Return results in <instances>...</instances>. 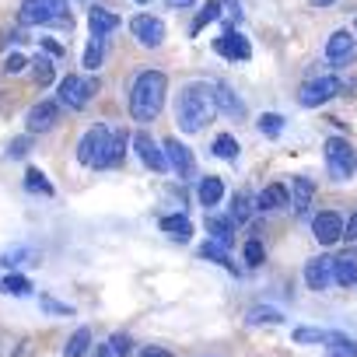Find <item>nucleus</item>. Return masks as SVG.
Here are the masks:
<instances>
[{
  "mask_svg": "<svg viewBox=\"0 0 357 357\" xmlns=\"http://www.w3.org/2000/svg\"><path fill=\"white\" fill-rule=\"evenodd\" d=\"M133 147H137L140 161H144L151 172H168V158H165V151H158V144H154L147 133H137V137H133Z\"/></svg>",
  "mask_w": 357,
  "mask_h": 357,
  "instance_id": "nucleus-16",
  "label": "nucleus"
},
{
  "mask_svg": "<svg viewBox=\"0 0 357 357\" xmlns=\"http://www.w3.org/2000/svg\"><path fill=\"white\" fill-rule=\"evenodd\" d=\"M102 53H105V39L91 36V43H88V50H84V67H88V70L102 67Z\"/></svg>",
  "mask_w": 357,
  "mask_h": 357,
  "instance_id": "nucleus-29",
  "label": "nucleus"
},
{
  "mask_svg": "<svg viewBox=\"0 0 357 357\" xmlns=\"http://www.w3.org/2000/svg\"><path fill=\"white\" fill-rule=\"evenodd\" d=\"M95 357H116V354H112L109 343H102V347H95Z\"/></svg>",
  "mask_w": 357,
  "mask_h": 357,
  "instance_id": "nucleus-46",
  "label": "nucleus"
},
{
  "mask_svg": "<svg viewBox=\"0 0 357 357\" xmlns=\"http://www.w3.org/2000/svg\"><path fill=\"white\" fill-rule=\"evenodd\" d=\"M43 308H50V312H60V315H70V312H74L70 305H60V301H53V298H43Z\"/></svg>",
  "mask_w": 357,
  "mask_h": 357,
  "instance_id": "nucleus-43",
  "label": "nucleus"
},
{
  "mask_svg": "<svg viewBox=\"0 0 357 357\" xmlns=\"http://www.w3.org/2000/svg\"><path fill=\"white\" fill-rule=\"evenodd\" d=\"M329 336H333V333H326V329H308V326L294 329V340H298V343H329Z\"/></svg>",
  "mask_w": 357,
  "mask_h": 357,
  "instance_id": "nucleus-32",
  "label": "nucleus"
},
{
  "mask_svg": "<svg viewBox=\"0 0 357 357\" xmlns=\"http://www.w3.org/2000/svg\"><path fill=\"white\" fill-rule=\"evenodd\" d=\"M109 347H112V354H116V357H126V354H130V336L116 333V336L109 340Z\"/></svg>",
  "mask_w": 357,
  "mask_h": 357,
  "instance_id": "nucleus-38",
  "label": "nucleus"
},
{
  "mask_svg": "<svg viewBox=\"0 0 357 357\" xmlns=\"http://www.w3.org/2000/svg\"><path fill=\"white\" fill-rule=\"evenodd\" d=\"M161 231H168L175 242H190L193 225H190V218H183V214H172V218H161Z\"/></svg>",
  "mask_w": 357,
  "mask_h": 357,
  "instance_id": "nucleus-22",
  "label": "nucleus"
},
{
  "mask_svg": "<svg viewBox=\"0 0 357 357\" xmlns=\"http://www.w3.org/2000/svg\"><path fill=\"white\" fill-rule=\"evenodd\" d=\"M29 63H25V56H18V53H11L8 60H4V74H22Z\"/></svg>",
  "mask_w": 357,
  "mask_h": 357,
  "instance_id": "nucleus-39",
  "label": "nucleus"
},
{
  "mask_svg": "<svg viewBox=\"0 0 357 357\" xmlns=\"http://www.w3.org/2000/svg\"><path fill=\"white\" fill-rule=\"evenodd\" d=\"M249 214H252V207H249V197H245V193H235V204H231V218H235V225L249 221Z\"/></svg>",
  "mask_w": 357,
  "mask_h": 357,
  "instance_id": "nucleus-36",
  "label": "nucleus"
},
{
  "mask_svg": "<svg viewBox=\"0 0 357 357\" xmlns=\"http://www.w3.org/2000/svg\"><path fill=\"white\" fill-rule=\"evenodd\" d=\"M329 347H333V357H357V340H347L340 333L329 336Z\"/></svg>",
  "mask_w": 357,
  "mask_h": 357,
  "instance_id": "nucleus-31",
  "label": "nucleus"
},
{
  "mask_svg": "<svg viewBox=\"0 0 357 357\" xmlns=\"http://www.w3.org/2000/svg\"><path fill=\"white\" fill-rule=\"evenodd\" d=\"M0 291L22 298V294H32V280H29V277H22V273H8L4 280H0Z\"/></svg>",
  "mask_w": 357,
  "mask_h": 357,
  "instance_id": "nucleus-26",
  "label": "nucleus"
},
{
  "mask_svg": "<svg viewBox=\"0 0 357 357\" xmlns=\"http://www.w3.org/2000/svg\"><path fill=\"white\" fill-rule=\"evenodd\" d=\"M29 147H32V140H29V137H18V140H11L8 154H11V158H25V154H29Z\"/></svg>",
  "mask_w": 357,
  "mask_h": 357,
  "instance_id": "nucleus-40",
  "label": "nucleus"
},
{
  "mask_svg": "<svg viewBox=\"0 0 357 357\" xmlns=\"http://www.w3.org/2000/svg\"><path fill=\"white\" fill-rule=\"evenodd\" d=\"M259 133H263V137H280V133H284V116L263 112V116H259Z\"/></svg>",
  "mask_w": 357,
  "mask_h": 357,
  "instance_id": "nucleus-30",
  "label": "nucleus"
},
{
  "mask_svg": "<svg viewBox=\"0 0 357 357\" xmlns=\"http://www.w3.org/2000/svg\"><path fill=\"white\" fill-rule=\"evenodd\" d=\"M25 186L32 190V193H43V197H53V186H50V178L39 172V168H29L25 172Z\"/></svg>",
  "mask_w": 357,
  "mask_h": 357,
  "instance_id": "nucleus-27",
  "label": "nucleus"
},
{
  "mask_svg": "<svg viewBox=\"0 0 357 357\" xmlns=\"http://www.w3.org/2000/svg\"><path fill=\"white\" fill-rule=\"evenodd\" d=\"M25 123H29V133H50L60 123V105L56 102H39V105L29 109Z\"/></svg>",
  "mask_w": 357,
  "mask_h": 357,
  "instance_id": "nucleus-12",
  "label": "nucleus"
},
{
  "mask_svg": "<svg viewBox=\"0 0 357 357\" xmlns=\"http://www.w3.org/2000/svg\"><path fill=\"white\" fill-rule=\"evenodd\" d=\"M130 32L137 36L140 46H151V50L165 43V22L154 18V15H137V18L130 22Z\"/></svg>",
  "mask_w": 357,
  "mask_h": 357,
  "instance_id": "nucleus-9",
  "label": "nucleus"
},
{
  "mask_svg": "<svg viewBox=\"0 0 357 357\" xmlns=\"http://www.w3.org/2000/svg\"><path fill=\"white\" fill-rule=\"evenodd\" d=\"M312 4H319V8H329V4H336V0H312Z\"/></svg>",
  "mask_w": 357,
  "mask_h": 357,
  "instance_id": "nucleus-47",
  "label": "nucleus"
},
{
  "mask_svg": "<svg viewBox=\"0 0 357 357\" xmlns=\"http://www.w3.org/2000/svg\"><path fill=\"white\" fill-rule=\"evenodd\" d=\"M32 67H36V70H32V77H36V84H39V88H46V84L53 81V63H50L46 56H39V60H36Z\"/></svg>",
  "mask_w": 357,
  "mask_h": 357,
  "instance_id": "nucleus-34",
  "label": "nucleus"
},
{
  "mask_svg": "<svg viewBox=\"0 0 357 357\" xmlns=\"http://www.w3.org/2000/svg\"><path fill=\"white\" fill-rule=\"evenodd\" d=\"M354 36H357V32H354Z\"/></svg>",
  "mask_w": 357,
  "mask_h": 357,
  "instance_id": "nucleus-49",
  "label": "nucleus"
},
{
  "mask_svg": "<svg viewBox=\"0 0 357 357\" xmlns=\"http://www.w3.org/2000/svg\"><path fill=\"white\" fill-rule=\"evenodd\" d=\"M165 158H168V165L175 168L178 178H193V175H197V161H193L190 147H186V144H178L175 137L165 140Z\"/></svg>",
  "mask_w": 357,
  "mask_h": 357,
  "instance_id": "nucleus-10",
  "label": "nucleus"
},
{
  "mask_svg": "<svg viewBox=\"0 0 357 357\" xmlns=\"http://www.w3.org/2000/svg\"><path fill=\"white\" fill-rule=\"evenodd\" d=\"M312 197H315V183H312V178H305V175H294V178H291V207H294L298 218L308 214Z\"/></svg>",
  "mask_w": 357,
  "mask_h": 357,
  "instance_id": "nucleus-17",
  "label": "nucleus"
},
{
  "mask_svg": "<svg viewBox=\"0 0 357 357\" xmlns=\"http://www.w3.org/2000/svg\"><path fill=\"white\" fill-rule=\"evenodd\" d=\"M242 252H245V263H249V266H259V263H263V242H259V238H249Z\"/></svg>",
  "mask_w": 357,
  "mask_h": 357,
  "instance_id": "nucleus-37",
  "label": "nucleus"
},
{
  "mask_svg": "<svg viewBox=\"0 0 357 357\" xmlns=\"http://www.w3.org/2000/svg\"><path fill=\"white\" fill-rule=\"evenodd\" d=\"M140 357H172L168 350H161V347H144L140 350Z\"/></svg>",
  "mask_w": 357,
  "mask_h": 357,
  "instance_id": "nucleus-44",
  "label": "nucleus"
},
{
  "mask_svg": "<svg viewBox=\"0 0 357 357\" xmlns=\"http://www.w3.org/2000/svg\"><path fill=\"white\" fill-rule=\"evenodd\" d=\"M326 168L329 175L336 178V183H347V178L354 175L357 168V151L347 137H329L326 140Z\"/></svg>",
  "mask_w": 357,
  "mask_h": 357,
  "instance_id": "nucleus-5",
  "label": "nucleus"
},
{
  "mask_svg": "<svg viewBox=\"0 0 357 357\" xmlns=\"http://www.w3.org/2000/svg\"><path fill=\"white\" fill-rule=\"evenodd\" d=\"M126 151V133L112 130V126H91L81 144H77V161L88 168H112L123 161Z\"/></svg>",
  "mask_w": 357,
  "mask_h": 357,
  "instance_id": "nucleus-1",
  "label": "nucleus"
},
{
  "mask_svg": "<svg viewBox=\"0 0 357 357\" xmlns=\"http://www.w3.org/2000/svg\"><path fill=\"white\" fill-rule=\"evenodd\" d=\"M207 231L214 235V242L231 245V238H235V218H218V214H211V218H207Z\"/></svg>",
  "mask_w": 357,
  "mask_h": 357,
  "instance_id": "nucleus-21",
  "label": "nucleus"
},
{
  "mask_svg": "<svg viewBox=\"0 0 357 357\" xmlns=\"http://www.w3.org/2000/svg\"><path fill=\"white\" fill-rule=\"evenodd\" d=\"M200 256L211 259V263H218V266H225V270H235V263H231V256H228V245H221V242H214V238L204 242Z\"/></svg>",
  "mask_w": 357,
  "mask_h": 357,
  "instance_id": "nucleus-24",
  "label": "nucleus"
},
{
  "mask_svg": "<svg viewBox=\"0 0 357 357\" xmlns=\"http://www.w3.org/2000/svg\"><path fill=\"white\" fill-rule=\"evenodd\" d=\"M211 95H214L218 112H225L228 119H245V102H242L228 84H211Z\"/></svg>",
  "mask_w": 357,
  "mask_h": 357,
  "instance_id": "nucleus-14",
  "label": "nucleus"
},
{
  "mask_svg": "<svg viewBox=\"0 0 357 357\" xmlns=\"http://www.w3.org/2000/svg\"><path fill=\"white\" fill-rule=\"evenodd\" d=\"M22 25H60V29H70L67 0H22Z\"/></svg>",
  "mask_w": 357,
  "mask_h": 357,
  "instance_id": "nucleus-4",
  "label": "nucleus"
},
{
  "mask_svg": "<svg viewBox=\"0 0 357 357\" xmlns=\"http://www.w3.org/2000/svg\"><path fill=\"white\" fill-rule=\"evenodd\" d=\"M165 4H168V8H193L197 0H165Z\"/></svg>",
  "mask_w": 357,
  "mask_h": 357,
  "instance_id": "nucleus-45",
  "label": "nucleus"
},
{
  "mask_svg": "<svg viewBox=\"0 0 357 357\" xmlns=\"http://www.w3.org/2000/svg\"><path fill=\"white\" fill-rule=\"evenodd\" d=\"M88 347H91V329H77L70 340H67V347H63V357H84L88 354Z\"/></svg>",
  "mask_w": 357,
  "mask_h": 357,
  "instance_id": "nucleus-25",
  "label": "nucleus"
},
{
  "mask_svg": "<svg viewBox=\"0 0 357 357\" xmlns=\"http://www.w3.org/2000/svg\"><path fill=\"white\" fill-rule=\"evenodd\" d=\"M333 280H336L340 287L357 284V252H340V256L333 259Z\"/></svg>",
  "mask_w": 357,
  "mask_h": 357,
  "instance_id": "nucleus-18",
  "label": "nucleus"
},
{
  "mask_svg": "<svg viewBox=\"0 0 357 357\" xmlns=\"http://www.w3.org/2000/svg\"><path fill=\"white\" fill-rule=\"evenodd\" d=\"M221 197H225V183H221V178H214V175H207L204 183H200V204L204 207H218Z\"/></svg>",
  "mask_w": 357,
  "mask_h": 357,
  "instance_id": "nucleus-23",
  "label": "nucleus"
},
{
  "mask_svg": "<svg viewBox=\"0 0 357 357\" xmlns=\"http://www.w3.org/2000/svg\"><path fill=\"white\" fill-rule=\"evenodd\" d=\"M218 15H221V4H218V0H207V4H204V11L197 15V25H193V32H200L204 25L218 22Z\"/></svg>",
  "mask_w": 357,
  "mask_h": 357,
  "instance_id": "nucleus-33",
  "label": "nucleus"
},
{
  "mask_svg": "<svg viewBox=\"0 0 357 357\" xmlns=\"http://www.w3.org/2000/svg\"><path fill=\"white\" fill-rule=\"evenodd\" d=\"M0 259H8L4 266H18V259H32V252L29 249H11V252H4Z\"/></svg>",
  "mask_w": 357,
  "mask_h": 357,
  "instance_id": "nucleus-41",
  "label": "nucleus"
},
{
  "mask_svg": "<svg viewBox=\"0 0 357 357\" xmlns=\"http://www.w3.org/2000/svg\"><path fill=\"white\" fill-rule=\"evenodd\" d=\"M343 238H347V242H357V211L347 218V225H343Z\"/></svg>",
  "mask_w": 357,
  "mask_h": 357,
  "instance_id": "nucleus-42",
  "label": "nucleus"
},
{
  "mask_svg": "<svg viewBox=\"0 0 357 357\" xmlns=\"http://www.w3.org/2000/svg\"><path fill=\"white\" fill-rule=\"evenodd\" d=\"M88 25H91V36L105 39L109 32H116V29H119V15H112V11H105V8H91Z\"/></svg>",
  "mask_w": 357,
  "mask_h": 357,
  "instance_id": "nucleus-19",
  "label": "nucleus"
},
{
  "mask_svg": "<svg viewBox=\"0 0 357 357\" xmlns=\"http://www.w3.org/2000/svg\"><path fill=\"white\" fill-rule=\"evenodd\" d=\"M214 154L225 158V161H235V158H238V140H235L231 133H221V137L214 140Z\"/></svg>",
  "mask_w": 357,
  "mask_h": 357,
  "instance_id": "nucleus-28",
  "label": "nucleus"
},
{
  "mask_svg": "<svg viewBox=\"0 0 357 357\" xmlns=\"http://www.w3.org/2000/svg\"><path fill=\"white\" fill-rule=\"evenodd\" d=\"M214 50H218L225 60H249V56H252V46H249V39H245L238 29H225L221 39H214Z\"/></svg>",
  "mask_w": 357,
  "mask_h": 357,
  "instance_id": "nucleus-11",
  "label": "nucleus"
},
{
  "mask_svg": "<svg viewBox=\"0 0 357 357\" xmlns=\"http://www.w3.org/2000/svg\"><path fill=\"white\" fill-rule=\"evenodd\" d=\"M312 231H315V242L319 245H333V242L343 238V218L333 214V211H322V214H315Z\"/></svg>",
  "mask_w": 357,
  "mask_h": 357,
  "instance_id": "nucleus-13",
  "label": "nucleus"
},
{
  "mask_svg": "<svg viewBox=\"0 0 357 357\" xmlns=\"http://www.w3.org/2000/svg\"><path fill=\"white\" fill-rule=\"evenodd\" d=\"M165 91H168V81L161 70H144L137 74L133 88H130V116L137 123H151L158 119L161 105H165Z\"/></svg>",
  "mask_w": 357,
  "mask_h": 357,
  "instance_id": "nucleus-2",
  "label": "nucleus"
},
{
  "mask_svg": "<svg viewBox=\"0 0 357 357\" xmlns=\"http://www.w3.org/2000/svg\"><path fill=\"white\" fill-rule=\"evenodd\" d=\"M305 284L312 291H326L333 284V259L329 256H315L305 263Z\"/></svg>",
  "mask_w": 357,
  "mask_h": 357,
  "instance_id": "nucleus-15",
  "label": "nucleus"
},
{
  "mask_svg": "<svg viewBox=\"0 0 357 357\" xmlns=\"http://www.w3.org/2000/svg\"><path fill=\"white\" fill-rule=\"evenodd\" d=\"M91 95H95V81H88L81 74H67L60 81V105H67V109H84L91 102Z\"/></svg>",
  "mask_w": 357,
  "mask_h": 357,
  "instance_id": "nucleus-6",
  "label": "nucleus"
},
{
  "mask_svg": "<svg viewBox=\"0 0 357 357\" xmlns=\"http://www.w3.org/2000/svg\"><path fill=\"white\" fill-rule=\"evenodd\" d=\"M133 4H147V0H133Z\"/></svg>",
  "mask_w": 357,
  "mask_h": 357,
  "instance_id": "nucleus-48",
  "label": "nucleus"
},
{
  "mask_svg": "<svg viewBox=\"0 0 357 357\" xmlns=\"http://www.w3.org/2000/svg\"><path fill=\"white\" fill-rule=\"evenodd\" d=\"M287 204H291V193H287V186H280V183L266 186V190L256 197V207H259V211H280V207H287Z\"/></svg>",
  "mask_w": 357,
  "mask_h": 357,
  "instance_id": "nucleus-20",
  "label": "nucleus"
},
{
  "mask_svg": "<svg viewBox=\"0 0 357 357\" xmlns=\"http://www.w3.org/2000/svg\"><path fill=\"white\" fill-rule=\"evenodd\" d=\"M354 56H357V36L347 32V29L333 32L329 43H326V60H329L333 67H347Z\"/></svg>",
  "mask_w": 357,
  "mask_h": 357,
  "instance_id": "nucleus-7",
  "label": "nucleus"
},
{
  "mask_svg": "<svg viewBox=\"0 0 357 357\" xmlns=\"http://www.w3.org/2000/svg\"><path fill=\"white\" fill-rule=\"evenodd\" d=\"M336 95H340V81H336V77H315V81H308V84L301 88L298 102H301L305 109H319V105H326V102L336 98Z\"/></svg>",
  "mask_w": 357,
  "mask_h": 357,
  "instance_id": "nucleus-8",
  "label": "nucleus"
},
{
  "mask_svg": "<svg viewBox=\"0 0 357 357\" xmlns=\"http://www.w3.org/2000/svg\"><path fill=\"white\" fill-rule=\"evenodd\" d=\"M218 112L214 105V95H211V84H186L178 91V105H175V119L186 133H197L204 130V123H211Z\"/></svg>",
  "mask_w": 357,
  "mask_h": 357,
  "instance_id": "nucleus-3",
  "label": "nucleus"
},
{
  "mask_svg": "<svg viewBox=\"0 0 357 357\" xmlns=\"http://www.w3.org/2000/svg\"><path fill=\"white\" fill-rule=\"evenodd\" d=\"M249 322H252V326H259V322L277 326V322H284V315H280L277 308H252V312H249Z\"/></svg>",
  "mask_w": 357,
  "mask_h": 357,
  "instance_id": "nucleus-35",
  "label": "nucleus"
}]
</instances>
